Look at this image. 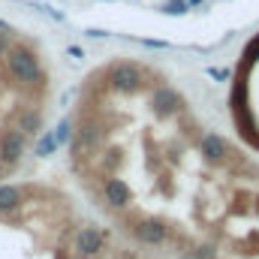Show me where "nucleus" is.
<instances>
[{
    "instance_id": "1",
    "label": "nucleus",
    "mask_w": 259,
    "mask_h": 259,
    "mask_svg": "<svg viewBox=\"0 0 259 259\" xmlns=\"http://www.w3.org/2000/svg\"><path fill=\"white\" fill-rule=\"evenodd\" d=\"M6 66L15 75V81H21V84H42V66H39L36 55L30 49H21V46L9 49Z\"/></svg>"
},
{
    "instance_id": "2",
    "label": "nucleus",
    "mask_w": 259,
    "mask_h": 259,
    "mask_svg": "<svg viewBox=\"0 0 259 259\" xmlns=\"http://www.w3.org/2000/svg\"><path fill=\"white\" fill-rule=\"evenodd\" d=\"M109 84L118 94H136L142 88V69L130 61H118L109 66Z\"/></svg>"
},
{
    "instance_id": "3",
    "label": "nucleus",
    "mask_w": 259,
    "mask_h": 259,
    "mask_svg": "<svg viewBox=\"0 0 259 259\" xmlns=\"http://www.w3.org/2000/svg\"><path fill=\"white\" fill-rule=\"evenodd\" d=\"M133 238L139 241V244H148V247H160V244H166V238H169V226L163 223V220H139L136 226H133Z\"/></svg>"
},
{
    "instance_id": "4",
    "label": "nucleus",
    "mask_w": 259,
    "mask_h": 259,
    "mask_svg": "<svg viewBox=\"0 0 259 259\" xmlns=\"http://www.w3.org/2000/svg\"><path fill=\"white\" fill-rule=\"evenodd\" d=\"M24 157V133L21 130H3L0 133V163L15 166Z\"/></svg>"
},
{
    "instance_id": "5",
    "label": "nucleus",
    "mask_w": 259,
    "mask_h": 259,
    "mask_svg": "<svg viewBox=\"0 0 259 259\" xmlns=\"http://www.w3.org/2000/svg\"><path fill=\"white\" fill-rule=\"evenodd\" d=\"M103 244H106V232H103L100 226H81V229L75 232V250H78L81 256L100 253Z\"/></svg>"
},
{
    "instance_id": "6",
    "label": "nucleus",
    "mask_w": 259,
    "mask_h": 259,
    "mask_svg": "<svg viewBox=\"0 0 259 259\" xmlns=\"http://www.w3.org/2000/svg\"><path fill=\"white\" fill-rule=\"evenodd\" d=\"M151 106H154V112H157V115L169 118V115H175L184 103H181V97H178L172 88H157V91H154V97H151Z\"/></svg>"
},
{
    "instance_id": "7",
    "label": "nucleus",
    "mask_w": 259,
    "mask_h": 259,
    "mask_svg": "<svg viewBox=\"0 0 259 259\" xmlns=\"http://www.w3.org/2000/svg\"><path fill=\"white\" fill-rule=\"evenodd\" d=\"M199 148H202V154H205V160H208V163H223V160H226V154H229L226 139H223V136H217V133H205V136H202V142H199Z\"/></svg>"
},
{
    "instance_id": "8",
    "label": "nucleus",
    "mask_w": 259,
    "mask_h": 259,
    "mask_svg": "<svg viewBox=\"0 0 259 259\" xmlns=\"http://www.w3.org/2000/svg\"><path fill=\"white\" fill-rule=\"evenodd\" d=\"M103 193H106V202H109L112 208H127L130 199H133V193H130V187H127L124 178H106Z\"/></svg>"
},
{
    "instance_id": "9",
    "label": "nucleus",
    "mask_w": 259,
    "mask_h": 259,
    "mask_svg": "<svg viewBox=\"0 0 259 259\" xmlns=\"http://www.w3.org/2000/svg\"><path fill=\"white\" fill-rule=\"evenodd\" d=\"M21 205V187L15 184H0V214H9Z\"/></svg>"
},
{
    "instance_id": "10",
    "label": "nucleus",
    "mask_w": 259,
    "mask_h": 259,
    "mask_svg": "<svg viewBox=\"0 0 259 259\" xmlns=\"http://www.w3.org/2000/svg\"><path fill=\"white\" fill-rule=\"evenodd\" d=\"M39 127H42V118H39L36 109H21V112H18V130H21L24 136L39 133Z\"/></svg>"
},
{
    "instance_id": "11",
    "label": "nucleus",
    "mask_w": 259,
    "mask_h": 259,
    "mask_svg": "<svg viewBox=\"0 0 259 259\" xmlns=\"http://www.w3.org/2000/svg\"><path fill=\"white\" fill-rule=\"evenodd\" d=\"M97 142H100V127H97L94 121H84L81 130H78V145H81V148H94Z\"/></svg>"
},
{
    "instance_id": "12",
    "label": "nucleus",
    "mask_w": 259,
    "mask_h": 259,
    "mask_svg": "<svg viewBox=\"0 0 259 259\" xmlns=\"http://www.w3.org/2000/svg\"><path fill=\"white\" fill-rule=\"evenodd\" d=\"M55 139H58V145H61V148L69 145V142L75 139V124H72V118H61V124L55 127Z\"/></svg>"
},
{
    "instance_id": "13",
    "label": "nucleus",
    "mask_w": 259,
    "mask_h": 259,
    "mask_svg": "<svg viewBox=\"0 0 259 259\" xmlns=\"http://www.w3.org/2000/svg\"><path fill=\"white\" fill-rule=\"evenodd\" d=\"M58 148H61V145H58V139H55V130H49V133L36 142V157H52Z\"/></svg>"
},
{
    "instance_id": "14",
    "label": "nucleus",
    "mask_w": 259,
    "mask_h": 259,
    "mask_svg": "<svg viewBox=\"0 0 259 259\" xmlns=\"http://www.w3.org/2000/svg\"><path fill=\"white\" fill-rule=\"evenodd\" d=\"M187 9H190V3H187V0H169V3L163 6V12H166V15H184Z\"/></svg>"
},
{
    "instance_id": "15",
    "label": "nucleus",
    "mask_w": 259,
    "mask_h": 259,
    "mask_svg": "<svg viewBox=\"0 0 259 259\" xmlns=\"http://www.w3.org/2000/svg\"><path fill=\"white\" fill-rule=\"evenodd\" d=\"M259 58V36L253 42H247V49H244V64H250V61H256Z\"/></svg>"
},
{
    "instance_id": "16",
    "label": "nucleus",
    "mask_w": 259,
    "mask_h": 259,
    "mask_svg": "<svg viewBox=\"0 0 259 259\" xmlns=\"http://www.w3.org/2000/svg\"><path fill=\"white\" fill-rule=\"evenodd\" d=\"M208 75H211V78H220V81H223V78H229V69H220V66H211V69H208Z\"/></svg>"
},
{
    "instance_id": "17",
    "label": "nucleus",
    "mask_w": 259,
    "mask_h": 259,
    "mask_svg": "<svg viewBox=\"0 0 259 259\" xmlns=\"http://www.w3.org/2000/svg\"><path fill=\"white\" fill-rule=\"evenodd\" d=\"M9 55V33H0V58Z\"/></svg>"
},
{
    "instance_id": "18",
    "label": "nucleus",
    "mask_w": 259,
    "mask_h": 259,
    "mask_svg": "<svg viewBox=\"0 0 259 259\" xmlns=\"http://www.w3.org/2000/svg\"><path fill=\"white\" fill-rule=\"evenodd\" d=\"M66 55H69V58H75V61H81V58H84V52H81L78 46H69V49H66Z\"/></svg>"
},
{
    "instance_id": "19",
    "label": "nucleus",
    "mask_w": 259,
    "mask_h": 259,
    "mask_svg": "<svg viewBox=\"0 0 259 259\" xmlns=\"http://www.w3.org/2000/svg\"><path fill=\"white\" fill-rule=\"evenodd\" d=\"M88 36H91V39H103L106 33H103V30H88Z\"/></svg>"
},
{
    "instance_id": "20",
    "label": "nucleus",
    "mask_w": 259,
    "mask_h": 259,
    "mask_svg": "<svg viewBox=\"0 0 259 259\" xmlns=\"http://www.w3.org/2000/svg\"><path fill=\"white\" fill-rule=\"evenodd\" d=\"M0 33H12V27H9V24H6L3 18H0Z\"/></svg>"
},
{
    "instance_id": "21",
    "label": "nucleus",
    "mask_w": 259,
    "mask_h": 259,
    "mask_svg": "<svg viewBox=\"0 0 259 259\" xmlns=\"http://www.w3.org/2000/svg\"><path fill=\"white\" fill-rule=\"evenodd\" d=\"M187 3H190V6H199V3H202V0H187Z\"/></svg>"
}]
</instances>
